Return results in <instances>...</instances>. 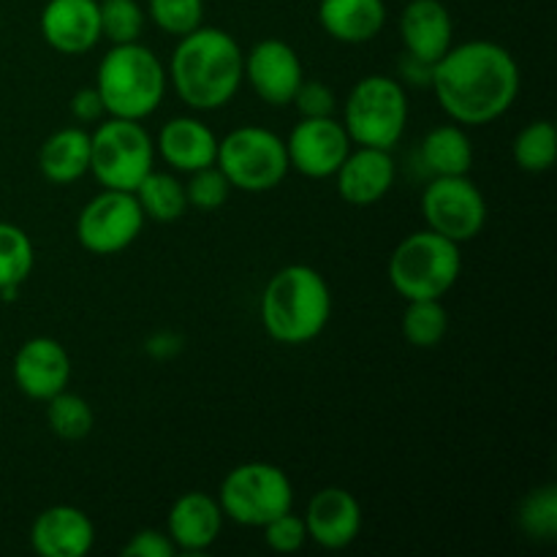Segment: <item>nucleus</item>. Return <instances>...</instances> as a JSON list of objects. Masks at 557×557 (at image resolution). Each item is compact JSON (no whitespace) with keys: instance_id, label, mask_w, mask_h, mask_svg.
<instances>
[{"instance_id":"473e14b6","label":"nucleus","mask_w":557,"mask_h":557,"mask_svg":"<svg viewBox=\"0 0 557 557\" xmlns=\"http://www.w3.org/2000/svg\"><path fill=\"white\" fill-rule=\"evenodd\" d=\"M228 194H232V183H228L226 174H223L215 163L190 172L188 185H185L188 205L199 212L221 210L228 201Z\"/></svg>"},{"instance_id":"2f4dec72","label":"nucleus","mask_w":557,"mask_h":557,"mask_svg":"<svg viewBox=\"0 0 557 557\" xmlns=\"http://www.w3.org/2000/svg\"><path fill=\"white\" fill-rule=\"evenodd\" d=\"M147 14L169 36H188L205 22V0H147Z\"/></svg>"},{"instance_id":"f257e3e1","label":"nucleus","mask_w":557,"mask_h":557,"mask_svg":"<svg viewBox=\"0 0 557 557\" xmlns=\"http://www.w3.org/2000/svg\"><path fill=\"white\" fill-rule=\"evenodd\" d=\"M520 65L515 54L495 41L451 44L433 63V87L438 107L455 123L479 128L504 117L520 96Z\"/></svg>"},{"instance_id":"c85d7f7f","label":"nucleus","mask_w":557,"mask_h":557,"mask_svg":"<svg viewBox=\"0 0 557 557\" xmlns=\"http://www.w3.org/2000/svg\"><path fill=\"white\" fill-rule=\"evenodd\" d=\"M47 424L58 438L82 441L90 435L96 417H92V408L85 397L63 389L47 400Z\"/></svg>"},{"instance_id":"6e6552de","label":"nucleus","mask_w":557,"mask_h":557,"mask_svg":"<svg viewBox=\"0 0 557 557\" xmlns=\"http://www.w3.org/2000/svg\"><path fill=\"white\" fill-rule=\"evenodd\" d=\"M215 166L226 174L232 188L245 194L275 190L292 169L286 141L261 125H243L218 139Z\"/></svg>"},{"instance_id":"9b49d317","label":"nucleus","mask_w":557,"mask_h":557,"mask_svg":"<svg viewBox=\"0 0 557 557\" xmlns=\"http://www.w3.org/2000/svg\"><path fill=\"white\" fill-rule=\"evenodd\" d=\"M422 215L428 228L460 245L482 234L487 223V201L468 174L433 177L422 194Z\"/></svg>"},{"instance_id":"72a5a7b5","label":"nucleus","mask_w":557,"mask_h":557,"mask_svg":"<svg viewBox=\"0 0 557 557\" xmlns=\"http://www.w3.org/2000/svg\"><path fill=\"white\" fill-rule=\"evenodd\" d=\"M261 531H264L267 547L275 549V553H281V555L299 553V549L305 547V542H308L305 520L302 517L294 515V511H286V515L275 517V520L267 522Z\"/></svg>"},{"instance_id":"7c9ffc66","label":"nucleus","mask_w":557,"mask_h":557,"mask_svg":"<svg viewBox=\"0 0 557 557\" xmlns=\"http://www.w3.org/2000/svg\"><path fill=\"white\" fill-rule=\"evenodd\" d=\"M517 520H520V528L531 539L553 542L557 533V490L553 484L533 490L520 504Z\"/></svg>"},{"instance_id":"6ab92c4d","label":"nucleus","mask_w":557,"mask_h":557,"mask_svg":"<svg viewBox=\"0 0 557 557\" xmlns=\"http://www.w3.org/2000/svg\"><path fill=\"white\" fill-rule=\"evenodd\" d=\"M223 509L207 493H185L172 504L166 517V533L177 553H205L223 531Z\"/></svg>"},{"instance_id":"f8f14e48","label":"nucleus","mask_w":557,"mask_h":557,"mask_svg":"<svg viewBox=\"0 0 557 557\" xmlns=\"http://www.w3.org/2000/svg\"><path fill=\"white\" fill-rule=\"evenodd\" d=\"M288 166L302 177L326 180L335 177L341 163L351 152V139L341 120L335 117H302L286 139Z\"/></svg>"},{"instance_id":"c756f323","label":"nucleus","mask_w":557,"mask_h":557,"mask_svg":"<svg viewBox=\"0 0 557 557\" xmlns=\"http://www.w3.org/2000/svg\"><path fill=\"white\" fill-rule=\"evenodd\" d=\"M101 11V38L112 44L139 41L145 30V9L136 0H98Z\"/></svg>"},{"instance_id":"ddd939ff","label":"nucleus","mask_w":557,"mask_h":557,"mask_svg":"<svg viewBox=\"0 0 557 557\" xmlns=\"http://www.w3.org/2000/svg\"><path fill=\"white\" fill-rule=\"evenodd\" d=\"M243 79L270 107H288L305 79L302 60L292 44L264 38L245 54Z\"/></svg>"},{"instance_id":"cd10ccee","label":"nucleus","mask_w":557,"mask_h":557,"mask_svg":"<svg viewBox=\"0 0 557 557\" xmlns=\"http://www.w3.org/2000/svg\"><path fill=\"white\" fill-rule=\"evenodd\" d=\"M557 158V131L549 120H533L517 134L515 161L522 172L542 174L553 169Z\"/></svg>"},{"instance_id":"bb28decb","label":"nucleus","mask_w":557,"mask_h":557,"mask_svg":"<svg viewBox=\"0 0 557 557\" xmlns=\"http://www.w3.org/2000/svg\"><path fill=\"white\" fill-rule=\"evenodd\" d=\"M449 332V310L441 299H408L403 335L417 348H435Z\"/></svg>"},{"instance_id":"f704fd0d","label":"nucleus","mask_w":557,"mask_h":557,"mask_svg":"<svg viewBox=\"0 0 557 557\" xmlns=\"http://www.w3.org/2000/svg\"><path fill=\"white\" fill-rule=\"evenodd\" d=\"M292 103L299 109L302 117H335L337 109L335 92L321 79H302Z\"/></svg>"},{"instance_id":"e433bc0d","label":"nucleus","mask_w":557,"mask_h":557,"mask_svg":"<svg viewBox=\"0 0 557 557\" xmlns=\"http://www.w3.org/2000/svg\"><path fill=\"white\" fill-rule=\"evenodd\" d=\"M103 114H107V109H103V101L96 87H82V90L74 92V98H71V117L76 123H98V120H103Z\"/></svg>"},{"instance_id":"0eeeda50","label":"nucleus","mask_w":557,"mask_h":557,"mask_svg":"<svg viewBox=\"0 0 557 557\" xmlns=\"http://www.w3.org/2000/svg\"><path fill=\"white\" fill-rule=\"evenodd\" d=\"M156 141L139 120L107 117L90 134V174L101 188L131 190L152 172Z\"/></svg>"},{"instance_id":"a878e982","label":"nucleus","mask_w":557,"mask_h":557,"mask_svg":"<svg viewBox=\"0 0 557 557\" xmlns=\"http://www.w3.org/2000/svg\"><path fill=\"white\" fill-rule=\"evenodd\" d=\"M36 267V250L30 237L14 223L0 221V294L3 299H16L22 283Z\"/></svg>"},{"instance_id":"1a4fd4ad","label":"nucleus","mask_w":557,"mask_h":557,"mask_svg":"<svg viewBox=\"0 0 557 557\" xmlns=\"http://www.w3.org/2000/svg\"><path fill=\"white\" fill-rule=\"evenodd\" d=\"M223 517L243 528H264L294 509V484L272 462H243L232 468L218 493Z\"/></svg>"},{"instance_id":"7ed1b4c3","label":"nucleus","mask_w":557,"mask_h":557,"mask_svg":"<svg viewBox=\"0 0 557 557\" xmlns=\"http://www.w3.org/2000/svg\"><path fill=\"white\" fill-rule=\"evenodd\" d=\"M259 310L272 341L281 346H305L330 324L332 292L319 270L288 264L267 281Z\"/></svg>"},{"instance_id":"aec40b11","label":"nucleus","mask_w":557,"mask_h":557,"mask_svg":"<svg viewBox=\"0 0 557 557\" xmlns=\"http://www.w3.org/2000/svg\"><path fill=\"white\" fill-rule=\"evenodd\" d=\"M400 38L408 54L435 63L455 41V22L441 0H411L400 14Z\"/></svg>"},{"instance_id":"4c0bfd02","label":"nucleus","mask_w":557,"mask_h":557,"mask_svg":"<svg viewBox=\"0 0 557 557\" xmlns=\"http://www.w3.org/2000/svg\"><path fill=\"white\" fill-rule=\"evenodd\" d=\"M397 74L400 79H406V85L417 87H430V76H433V63H424V60L413 58V54H403L400 63H397Z\"/></svg>"},{"instance_id":"c9c22d12","label":"nucleus","mask_w":557,"mask_h":557,"mask_svg":"<svg viewBox=\"0 0 557 557\" xmlns=\"http://www.w3.org/2000/svg\"><path fill=\"white\" fill-rule=\"evenodd\" d=\"M125 557H174L177 555V547L169 539V533L163 531H139L131 536V542L123 547Z\"/></svg>"},{"instance_id":"5701e85b","label":"nucleus","mask_w":557,"mask_h":557,"mask_svg":"<svg viewBox=\"0 0 557 557\" xmlns=\"http://www.w3.org/2000/svg\"><path fill=\"white\" fill-rule=\"evenodd\" d=\"M38 169L54 185H71L90 172V134L79 125L54 131L38 150Z\"/></svg>"},{"instance_id":"2eb2a0df","label":"nucleus","mask_w":557,"mask_h":557,"mask_svg":"<svg viewBox=\"0 0 557 557\" xmlns=\"http://www.w3.org/2000/svg\"><path fill=\"white\" fill-rule=\"evenodd\" d=\"M308 542L324 549H346L362 533V504L343 487H326L308 500L305 509Z\"/></svg>"},{"instance_id":"4be33fe9","label":"nucleus","mask_w":557,"mask_h":557,"mask_svg":"<svg viewBox=\"0 0 557 557\" xmlns=\"http://www.w3.org/2000/svg\"><path fill=\"white\" fill-rule=\"evenodd\" d=\"M319 22L330 38L341 44H368L384 30V0H321Z\"/></svg>"},{"instance_id":"f03ea898","label":"nucleus","mask_w":557,"mask_h":557,"mask_svg":"<svg viewBox=\"0 0 557 557\" xmlns=\"http://www.w3.org/2000/svg\"><path fill=\"white\" fill-rule=\"evenodd\" d=\"M245 52L232 33L221 27H196L180 36L169 60V79L180 101L196 112L223 109L243 85Z\"/></svg>"},{"instance_id":"4468645a","label":"nucleus","mask_w":557,"mask_h":557,"mask_svg":"<svg viewBox=\"0 0 557 557\" xmlns=\"http://www.w3.org/2000/svg\"><path fill=\"white\" fill-rule=\"evenodd\" d=\"M11 373L22 395L47 403L69 386L71 357L54 337H30L16 351Z\"/></svg>"},{"instance_id":"393cba45","label":"nucleus","mask_w":557,"mask_h":557,"mask_svg":"<svg viewBox=\"0 0 557 557\" xmlns=\"http://www.w3.org/2000/svg\"><path fill=\"white\" fill-rule=\"evenodd\" d=\"M134 196L139 201L145 218H152L158 223L180 221L185 215V210H188L185 185L174 174L156 172V169L136 185Z\"/></svg>"},{"instance_id":"9d476101","label":"nucleus","mask_w":557,"mask_h":557,"mask_svg":"<svg viewBox=\"0 0 557 557\" xmlns=\"http://www.w3.org/2000/svg\"><path fill=\"white\" fill-rule=\"evenodd\" d=\"M145 228V212L131 190L103 188L82 207L76 218V239L87 253L114 256L136 243Z\"/></svg>"},{"instance_id":"b1692460","label":"nucleus","mask_w":557,"mask_h":557,"mask_svg":"<svg viewBox=\"0 0 557 557\" xmlns=\"http://www.w3.org/2000/svg\"><path fill=\"white\" fill-rule=\"evenodd\" d=\"M422 166L433 177H457L468 174L473 166V145L460 123L435 125L419 147Z\"/></svg>"},{"instance_id":"423d86ee","label":"nucleus","mask_w":557,"mask_h":557,"mask_svg":"<svg viewBox=\"0 0 557 557\" xmlns=\"http://www.w3.org/2000/svg\"><path fill=\"white\" fill-rule=\"evenodd\" d=\"M408 96L400 79L370 74L351 87L343 107V128L351 145L392 150L406 134Z\"/></svg>"},{"instance_id":"f3484780","label":"nucleus","mask_w":557,"mask_h":557,"mask_svg":"<svg viewBox=\"0 0 557 557\" xmlns=\"http://www.w3.org/2000/svg\"><path fill=\"white\" fill-rule=\"evenodd\" d=\"M395 158L392 150L381 147H359L346 156L335 172L337 194L354 207H370L384 199L395 185Z\"/></svg>"},{"instance_id":"20e7f679","label":"nucleus","mask_w":557,"mask_h":557,"mask_svg":"<svg viewBox=\"0 0 557 557\" xmlns=\"http://www.w3.org/2000/svg\"><path fill=\"white\" fill-rule=\"evenodd\" d=\"M96 90L109 117L141 123L166 96V69L145 44H114L98 65Z\"/></svg>"},{"instance_id":"412c9836","label":"nucleus","mask_w":557,"mask_h":557,"mask_svg":"<svg viewBox=\"0 0 557 557\" xmlns=\"http://www.w3.org/2000/svg\"><path fill=\"white\" fill-rule=\"evenodd\" d=\"M156 150L174 172L190 174L215 163L218 136L196 117H174L161 128Z\"/></svg>"},{"instance_id":"dca6fc26","label":"nucleus","mask_w":557,"mask_h":557,"mask_svg":"<svg viewBox=\"0 0 557 557\" xmlns=\"http://www.w3.org/2000/svg\"><path fill=\"white\" fill-rule=\"evenodd\" d=\"M38 25L44 41L60 54H85L101 41L98 0H47Z\"/></svg>"},{"instance_id":"39448f33","label":"nucleus","mask_w":557,"mask_h":557,"mask_svg":"<svg viewBox=\"0 0 557 557\" xmlns=\"http://www.w3.org/2000/svg\"><path fill=\"white\" fill-rule=\"evenodd\" d=\"M462 272L460 245L438 232H413L392 250L389 281L403 299H444Z\"/></svg>"},{"instance_id":"a211bd4d","label":"nucleus","mask_w":557,"mask_h":557,"mask_svg":"<svg viewBox=\"0 0 557 557\" xmlns=\"http://www.w3.org/2000/svg\"><path fill=\"white\" fill-rule=\"evenodd\" d=\"M30 544L41 557H85L96 544V528L82 509L58 504L36 517Z\"/></svg>"}]
</instances>
